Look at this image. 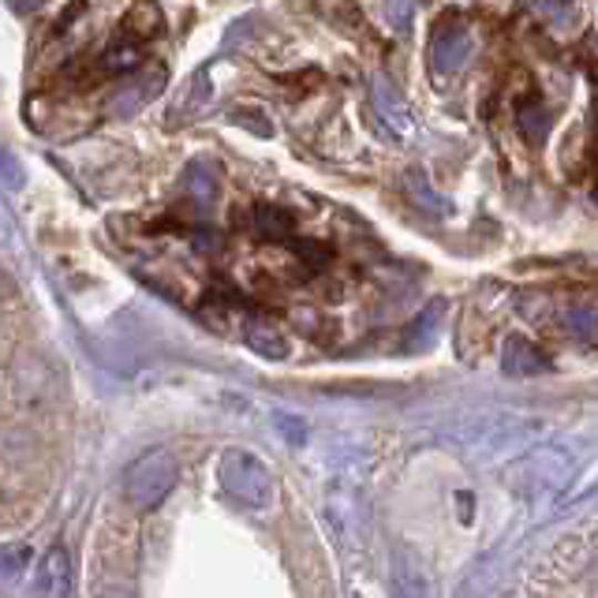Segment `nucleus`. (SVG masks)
Wrapping results in <instances>:
<instances>
[{"label": "nucleus", "mask_w": 598, "mask_h": 598, "mask_svg": "<svg viewBox=\"0 0 598 598\" xmlns=\"http://www.w3.org/2000/svg\"><path fill=\"white\" fill-rule=\"evenodd\" d=\"M173 483H176V461L157 448V453H146L143 461L127 472L124 494L135 508H154L168 491H173Z\"/></svg>", "instance_id": "nucleus-1"}, {"label": "nucleus", "mask_w": 598, "mask_h": 598, "mask_svg": "<svg viewBox=\"0 0 598 598\" xmlns=\"http://www.w3.org/2000/svg\"><path fill=\"white\" fill-rule=\"evenodd\" d=\"M38 598H72V557L53 546L38 565Z\"/></svg>", "instance_id": "nucleus-2"}, {"label": "nucleus", "mask_w": 598, "mask_h": 598, "mask_svg": "<svg viewBox=\"0 0 598 598\" xmlns=\"http://www.w3.org/2000/svg\"><path fill=\"white\" fill-rule=\"evenodd\" d=\"M520 127H524V135L535 143V138L546 135V113H538V105H527L520 113Z\"/></svg>", "instance_id": "nucleus-3"}, {"label": "nucleus", "mask_w": 598, "mask_h": 598, "mask_svg": "<svg viewBox=\"0 0 598 598\" xmlns=\"http://www.w3.org/2000/svg\"><path fill=\"white\" fill-rule=\"evenodd\" d=\"M102 598H127V595H124V591H105Z\"/></svg>", "instance_id": "nucleus-4"}]
</instances>
